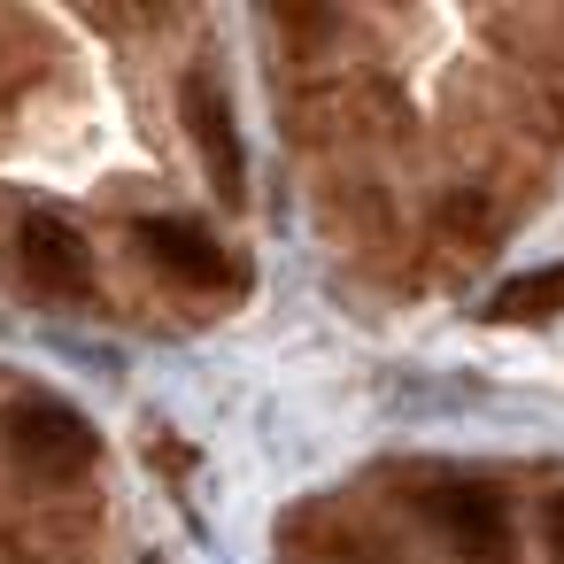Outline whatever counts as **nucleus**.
Wrapping results in <instances>:
<instances>
[{"label":"nucleus","instance_id":"423d86ee","mask_svg":"<svg viewBox=\"0 0 564 564\" xmlns=\"http://www.w3.org/2000/svg\"><path fill=\"white\" fill-rule=\"evenodd\" d=\"M564 310V263H549V271H525V279H510L502 294H495V317L510 325H541V317H556Z\"/></svg>","mask_w":564,"mask_h":564},{"label":"nucleus","instance_id":"f03ea898","mask_svg":"<svg viewBox=\"0 0 564 564\" xmlns=\"http://www.w3.org/2000/svg\"><path fill=\"white\" fill-rule=\"evenodd\" d=\"M433 533L464 556V564H510V510L487 487H433L425 495Z\"/></svg>","mask_w":564,"mask_h":564},{"label":"nucleus","instance_id":"20e7f679","mask_svg":"<svg viewBox=\"0 0 564 564\" xmlns=\"http://www.w3.org/2000/svg\"><path fill=\"white\" fill-rule=\"evenodd\" d=\"M17 263H24V279L47 286V294H86V286H94L86 240H78L70 225H55V217H24V232H17Z\"/></svg>","mask_w":564,"mask_h":564},{"label":"nucleus","instance_id":"0eeeda50","mask_svg":"<svg viewBox=\"0 0 564 564\" xmlns=\"http://www.w3.org/2000/svg\"><path fill=\"white\" fill-rule=\"evenodd\" d=\"M549 549H556V556H564V495H556V502H549Z\"/></svg>","mask_w":564,"mask_h":564},{"label":"nucleus","instance_id":"7ed1b4c3","mask_svg":"<svg viewBox=\"0 0 564 564\" xmlns=\"http://www.w3.org/2000/svg\"><path fill=\"white\" fill-rule=\"evenodd\" d=\"M186 132H194V148H202V163H209V178H217V194L225 202H240L248 194V163H240V132H232V109H225V94L194 70L186 78Z\"/></svg>","mask_w":564,"mask_h":564},{"label":"nucleus","instance_id":"f257e3e1","mask_svg":"<svg viewBox=\"0 0 564 564\" xmlns=\"http://www.w3.org/2000/svg\"><path fill=\"white\" fill-rule=\"evenodd\" d=\"M9 456H17L32 479L70 487V479H86V464H94V425H86L78 410H63V402H24V410L9 417Z\"/></svg>","mask_w":564,"mask_h":564},{"label":"nucleus","instance_id":"39448f33","mask_svg":"<svg viewBox=\"0 0 564 564\" xmlns=\"http://www.w3.org/2000/svg\"><path fill=\"white\" fill-rule=\"evenodd\" d=\"M140 240H148V256H155L178 286H232V263H225V248H217L202 225H186V217H148Z\"/></svg>","mask_w":564,"mask_h":564}]
</instances>
